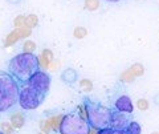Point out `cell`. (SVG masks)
Here are the masks:
<instances>
[{"instance_id": "obj_29", "label": "cell", "mask_w": 159, "mask_h": 134, "mask_svg": "<svg viewBox=\"0 0 159 134\" xmlns=\"http://www.w3.org/2000/svg\"><path fill=\"white\" fill-rule=\"evenodd\" d=\"M8 3H12V4H16L17 2H20V0H7Z\"/></svg>"}, {"instance_id": "obj_1", "label": "cell", "mask_w": 159, "mask_h": 134, "mask_svg": "<svg viewBox=\"0 0 159 134\" xmlns=\"http://www.w3.org/2000/svg\"><path fill=\"white\" fill-rule=\"evenodd\" d=\"M40 61L34 53H19L12 57L8 62V73L12 74L13 78L20 85L28 82V80L36 72L40 71Z\"/></svg>"}, {"instance_id": "obj_3", "label": "cell", "mask_w": 159, "mask_h": 134, "mask_svg": "<svg viewBox=\"0 0 159 134\" xmlns=\"http://www.w3.org/2000/svg\"><path fill=\"white\" fill-rule=\"evenodd\" d=\"M84 106H85L86 120L93 129L109 127L111 122L113 109L105 106L98 101H93L90 98H84Z\"/></svg>"}, {"instance_id": "obj_4", "label": "cell", "mask_w": 159, "mask_h": 134, "mask_svg": "<svg viewBox=\"0 0 159 134\" xmlns=\"http://www.w3.org/2000/svg\"><path fill=\"white\" fill-rule=\"evenodd\" d=\"M92 129L86 117L81 112L74 110L62 116L58 132L60 134H90Z\"/></svg>"}, {"instance_id": "obj_13", "label": "cell", "mask_w": 159, "mask_h": 134, "mask_svg": "<svg viewBox=\"0 0 159 134\" xmlns=\"http://www.w3.org/2000/svg\"><path fill=\"white\" fill-rule=\"evenodd\" d=\"M101 6V2L99 0H85L84 2V7H85L86 11H90V12H94L97 11Z\"/></svg>"}, {"instance_id": "obj_17", "label": "cell", "mask_w": 159, "mask_h": 134, "mask_svg": "<svg viewBox=\"0 0 159 134\" xmlns=\"http://www.w3.org/2000/svg\"><path fill=\"white\" fill-rule=\"evenodd\" d=\"M36 43L32 41V40H25L23 44V52L24 53H34V51H36Z\"/></svg>"}, {"instance_id": "obj_20", "label": "cell", "mask_w": 159, "mask_h": 134, "mask_svg": "<svg viewBox=\"0 0 159 134\" xmlns=\"http://www.w3.org/2000/svg\"><path fill=\"white\" fill-rule=\"evenodd\" d=\"M13 25H15V29H20V28L25 27V16L24 15H19L17 17H15Z\"/></svg>"}, {"instance_id": "obj_25", "label": "cell", "mask_w": 159, "mask_h": 134, "mask_svg": "<svg viewBox=\"0 0 159 134\" xmlns=\"http://www.w3.org/2000/svg\"><path fill=\"white\" fill-rule=\"evenodd\" d=\"M19 32H20V36H21V39H27V37H29L32 35V28H29V27L25 25V27L20 28Z\"/></svg>"}, {"instance_id": "obj_16", "label": "cell", "mask_w": 159, "mask_h": 134, "mask_svg": "<svg viewBox=\"0 0 159 134\" xmlns=\"http://www.w3.org/2000/svg\"><path fill=\"white\" fill-rule=\"evenodd\" d=\"M119 80H121L122 82H125V84H130V82H134V80H135V76L131 73L130 69H126L125 72L121 73V76H119Z\"/></svg>"}, {"instance_id": "obj_34", "label": "cell", "mask_w": 159, "mask_h": 134, "mask_svg": "<svg viewBox=\"0 0 159 134\" xmlns=\"http://www.w3.org/2000/svg\"><path fill=\"white\" fill-rule=\"evenodd\" d=\"M69 2H70V0H69Z\"/></svg>"}, {"instance_id": "obj_6", "label": "cell", "mask_w": 159, "mask_h": 134, "mask_svg": "<svg viewBox=\"0 0 159 134\" xmlns=\"http://www.w3.org/2000/svg\"><path fill=\"white\" fill-rule=\"evenodd\" d=\"M111 101V108L113 110H117V112H122V113H127V114H131L134 112V105H133V101L131 98L127 96V94H117V96L113 97Z\"/></svg>"}, {"instance_id": "obj_35", "label": "cell", "mask_w": 159, "mask_h": 134, "mask_svg": "<svg viewBox=\"0 0 159 134\" xmlns=\"http://www.w3.org/2000/svg\"><path fill=\"white\" fill-rule=\"evenodd\" d=\"M0 114H2V113H0Z\"/></svg>"}, {"instance_id": "obj_12", "label": "cell", "mask_w": 159, "mask_h": 134, "mask_svg": "<svg viewBox=\"0 0 159 134\" xmlns=\"http://www.w3.org/2000/svg\"><path fill=\"white\" fill-rule=\"evenodd\" d=\"M126 130L129 134H142V127L137 121H130L129 125L126 126Z\"/></svg>"}, {"instance_id": "obj_32", "label": "cell", "mask_w": 159, "mask_h": 134, "mask_svg": "<svg viewBox=\"0 0 159 134\" xmlns=\"http://www.w3.org/2000/svg\"><path fill=\"white\" fill-rule=\"evenodd\" d=\"M151 134H159V133H157V132H154V133H151Z\"/></svg>"}, {"instance_id": "obj_30", "label": "cell", "mask_w": 159, "mask_h": 134, "mask_svg": "<svg viewBox=\"0 0 159 134\" xmlns=\"http://www.w3.org/2000/svg\"><path fill=\"white\" fill-rule=\"evenodd\" d=\"M107 3H117V2H121V0H105Z\"/></svg>"}, {"instance_id": "obj_8", "label": "cell", "mask_w": 159, "mask_h": 134, "mask_svg": "<svg viewBox=\"0 0 159 134\" xmlns=\"http://www.w3.org/2000/svg\"><path fill=\"white\" fill-rule=\"evenodd\" d=\"M130 121H131L130 114L113 110L110 127H113V129H126V126L129 125V122Z\"/></svg>"}, {"instance_id": "obj_14", "label": "cell", "mask_w": 159, "mask_h": 134, "mask_svg": "<svg viewBox=\"0 0 159 134\" xmlns=\"http://www.w3.org/2000/svg\"><path fill=\"white\" fill-rule=\"evenodd\" d=\"M25 25L29 27V28H36L39 25V17H37V15H34V13H29L25 16Z\"/></svg>"}, {"instance_id": "obj_24", "label": "cell", "mask_w": 159, "mask_h": 134, "mask_svg": "<svg viewBox=\"0 0 159 134\" xmlns=\"http://www.w3.org/2000/svg\"><path fill=\"white\" fill-rule=\"evenodd\" d=\"M0 129H2V132L6 133V134H12L15 130L13 126L11 125V122H2L0 123Z\"/></svg>"}, {"instance_id": "obj_23", "label": "cell", "mask_w": 159, "mask_h": 134, "mask_svg": "<svg viewBox=\"0 0 159 134\" xmlns=\"http://www.w3.org/2000/svg\"><path fill=\"white\" fill-rule=\"evenodd\" d=\"M40 129H41V132L43 133H45V134H48L49 132L52 130V125H51V121L49 120H43L41 122H40Z\"/></svg>"}, {"instance_id": "obj_27", "label": "cell", "mask_w": 159, "mask_h": 134, "mask_svg": "<svg viewBox=\"0 0 159 134\" xmlns=\"http://www.w3.org/2000/svg\"><path fill=\"white\" fill-rule=\"evenodd\" d=\"M58 65H60V62L57 60H53L51 64H49V69H51V71H56Z\"/></svg>"}, {"instance_id": "obj_5", "label": "cell", "mask_w": 159, "mask_h": 134, "mask_svg": "<svg viewBox=\"0 0 159 134\" xmlns=\"http://www.w3.org/2000/svg\"><path fill=\"white\" fill-rule=\"evenodd\" d=\"M47 93L41 92L40 89L34 88L31 84H21L19 92V105L24 110H33L37 109L41 104L45 101Z\"/></svg>"}, {"instance_id": "obj_33", "label": "cell", "mask_w": 159, "mask_h": 134, "mask_svg": "<svg viewBox=\"0 0 159 134\" xmlns=\"http://www.w3.org/2000/svg\"><path fill=\"white\" fill-rule=\"evenodd\" d=\"M0 134H6V133H3V132H2V130H0Z\"/></svg>"}, {"instance_id": "obj_28", "label": "cell", "mask_w": 159, "mask_h": 134, "mask_svg": "<svg viewBox=\"0 0 159 134\" xmlns=\"http://www.w3.org/2000/svg\"><path fill=\"white\" fill-rule=\"evenodd\" d=\"M113 134H129L126 129H113Z\"/></svg>"}, {"instance_id": "obj_26", "label": "cell", "mask_w": 159, "mask_h": 134, "mask_svg": "<svg viewBox=\"0 0 159 134\" xmlns=\"http://www.w3.org/2000/svg\"><path fill=\"white\" fill-rule=\"evenodd\" d=\"M96 134H113V127H102V129H98Z\"/></svg>"}, {"instance_id": "obj_11", "label": "cell", "mask_w": 159, "mask_h": 134, "mask_svg": "<svg viewBox=\"0 0 159 134\" xmlns=\"http://www.w3.org/2000/svg\"><path fill=\"white\" fill-rule=\"evenodd\" d=\"M20 39H21V36H20L19 29H13V31H11L6 36V40H4V47H11V45H13V44H16L20 40Z\"/></svg>"}, {"instance_id": "obj_31", "label": "cell", "mask_w": 159, "mask_h": 134, "mask_svg": "<svg viewBox=\"0 0 159 134\" xmlns=\"http://www.w3.org/2000/svg\"><path fill=\"white\" fill-rule=\"evenodd\" d=\"M37 134H45V133H43V132H40V133H37Z\"/></svg>"}, {"instance_id": "obj_22", "label": "cell", "mask_w": 159, "mask_h": 134, "mask_svg": "<svg viewBox=\"0 0 159 134\" xmlns=\"http://www.w3.org/2000/svg\"><path fill=\"white\" fill-rule=\"evenodd\" d=\"M137 108L142 112H146L147 109L150 108V104H148V101L146 100V98H138L137 100Z\"/></svg>"}, {"instance_id": "obj_21", "label": "cell", "mask_w": 159, "mask_h": 134, "mask_svg": "<svg viewBox=\"0 0 159 134\" xmlns=\"http://www.w3.org/2000/svg\"><path fill=\"white\" fill-rule=\"evenodd\" d=\"M40 56H41L44 60H47L49 64H51V62L54 60V54H53V52L51 51V49H43Z\"/></svg>"}, {"instance_id": "obj_10", "label": "cell", "mask_w": 159, "mask_h": 134, "mask_svg": "<svg viewBox=\"0 0 159 134\" xmlns=\"http://www.w3.org/2000/svg\"><path fill=\"white\" fill-rule=\"evenodd\" d=\"M9 122H11L13 129H21L25 125V116L21 112H15L9 116Z\"/></svg>"}, {"instance_id": "obj_7", "label": "cell", "mask_w": 159, "mask_h": 134, "mask_svg": "<svg viewBox=\"0 0 159 134\" xmlns=\"http://www.w3.org/2000/svg\"><path fill=\"white\" fill-rule=\"evenodd\" d=\"M51 81H52L51 76H49L47 72H44V71L40 69L39 72H36L31 78H29L28 84H31V85H33L34 88H37L41 92L48 94L49 88H51Z\"/></svg>"}, {"instance_id": "obj_18", "label": "cell", "mask_w": 159, "mask_h": 134, "mask_svg": "<svg viewBox=\"0 0 159 134\" xmlns=\"http://www.w3.org/2000/svg\"><path fill=\"white\" fill-rule=\"evenodd\" d=\"M73 36L78 39V40H82V39H85L88 36V29L85 27H76L73 31Z\"/></svg>"}, {"instance_id": "obj_9", "label": "cell", "mask_w": 159, "mask_h": 134, "mask_svg": "<svg viewBox=\"0 0 159 134\" xmlns=\"http://www.w3.org/2000/svg\"><path fill=\"white\" fill-rule=\"evenodd\" d=\"M60 77H61V81L64 84H66V85H73V84L77 82V80H78V73H77L76 69L68 68L65 71H62Z\"/></svg>"}, {"instance_id": "obj_2", "label": "cell", "mask_w": 159, "mask_h": 134, "mask_svg": "<svg viewBox=\"0 0 159 134\" xmlns=\"http://www.w3.org/2000/svg\"><path fill=\"white\" fill-rule=\"evenodd\" d=\"M20 84L12 74L6 71H0V113L8 112L19 104Z\"/></svg>"}, {"instance_id": "obj_19", "label": "cell", "mask_w": 159, "mask_h": 134, "mask_svg": "<svg viewBox=\"0 0 159 134\" xmlns=\"http://www.w3.org/2000/svg\"><path fill=\"white\" fill-rule=\"evenodd\" d=\"M80 88H81L84 92L89 93L93 90V82L89 80V78H81V80H80Z\"/></svg>"}, {"instance_id": "obj_15", "label": "cell", "mask_w": 159, "mask_h": 134, "mask_svg": "<svg viewBox=\"0 0 159 134\" xmlns=\"http://www.w3.org/2000/svg\"><path fill=\"white\" fill-rule=\"evenodd\" d=\"M129 69H130L131 73L135 77H141V76H143V73H145V67H143L141 62H134Z\"/></svg>"}]
</instances>
